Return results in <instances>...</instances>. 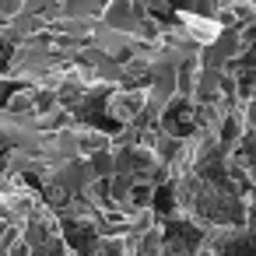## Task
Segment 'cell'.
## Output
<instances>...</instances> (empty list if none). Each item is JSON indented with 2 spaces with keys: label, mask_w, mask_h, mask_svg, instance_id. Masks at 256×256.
I'll return each instance as SVG.
<instances>
[{
  "label": "cell",
  "mask_w": 256,
  "mask_h": 256,
  "mask_svg": "<svg viewBox=\"0 0 256 256\" xmlns=\"http://www.w3.org/2000/svg\"><path fill=\"white\" fill-rule=\"evenodd\" d=\"M140 106H144V92H116V95H109V116L116 120V123H126V120H134L137 112H140Z\"/></svg>",
  "instance_id": "cell-1"
},
{
  "label": "cell",
  "mask_w": 256,
  "mask_h": 256,
  "mask_svg": "<svg viewBox=\"0 0 256 256\" xmlns=\"http://www.w3.org/2000/svg\"><path fill=\"white\" fill-rule=\"evenodd\" d=\"M182 25L190 28V36L196 39V42H214V36H218V22H210V18H190V14H182Z\"/></svg>",
  "instance_id": "cell-2"
},
{
  "label": "cell",
  "mask_w": 256,
  "mask_h": 256,
  "mask_svg": "<svg viewBox=\"0 0 256 256\" xmlns=\"http://www.w3.org/2000/svg\"><path fill=\"white\" fill-rule=\"evenodd\" d=\"M8 64H11V42L0 36V70H8Z\"/></svg>",
  "instance_id": "cell-3"
}]
</instances>
